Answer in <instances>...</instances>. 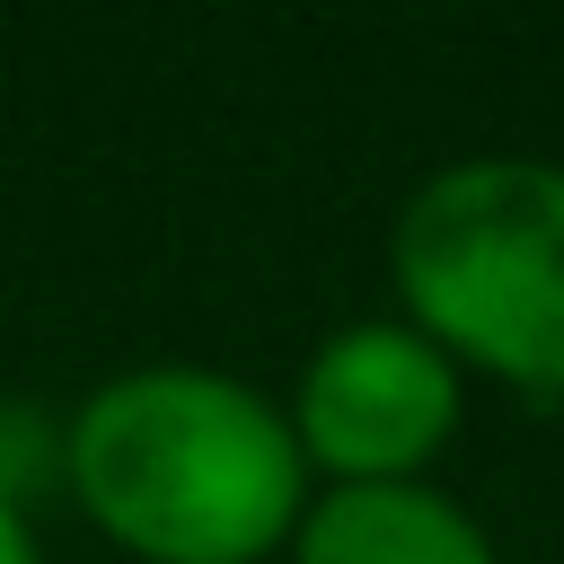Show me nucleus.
I'll use <instances>...</instances> for the list:
<instances>
[{
    "label": "nucleus",
    "instance_id": "1",
    "mask_svg": "<svg viewBox=\"0 0 564 564\" xmlns=\"http://www.w3.org/2000/svg\"><path fill=\"white\" fill-rule=\"evenodd\" d=\"M70 502L141 564H264L308 511L291 414L203 361H141L62 423Z\"/></svg>",
    "mask_w": 564,
    "mask_h": 564
},
{
    "label": "nucleus",
    "instance_id": "2",
    "mask_svg": "<svg viewBox=\"0 0 564 564\" xmlns=\"http://www.w3.org/2000/svg\"><path fill=\"white\" fill-rule=\"evenodd\" d=\"M388 282L458 370L564 397V159L485 150L432 167L388 229Z\"/></svg>",
    "mask_w": 564,
    "mask_h": 564
},
{
    "label": "nucleus",
    "instance_id": "3",
    "mask_svg": "<svg viewBox=\"0 0 564 564\" xmlns=\"http://www.w3.org/2000/svg\"><path fill=\"white\" fill-rule=\"evenodd\" d=\"M458 361L405 317L335 326L291 388V441L326 485H414L458 432Z\"/></svg>",
    "mask_w": 564,
    "mask_h": 564
},
{
    "label": "nucleus",
    "instance_id": "4",
    "mask_svg": "<svg viewBox=\"0 0 564 564\" xmlns=\"http://www.w3.org/2000/svg\"><path fill=\"white\" fill-rule=\"evenodd\" d=\"M291 564H502V555L458 494L414 476V485H326V494H308V511L291 529Z\"/></svg>",
    "mask_w": 564,
    "mask_h": 564
},
{
    "label": "nucleus",
    "instance_id": "5",
    "mask_svg": "<svg viewBox=\"0 0 564 564\" xmlns=\"http://www.w3.org/2000/svg\"><path fill=\"white\" fill-rule=\"evenodd\" d=\"M0 564H44V538H35L26 502H9V494H0Z\"/></svg>",
    "mask_w": 564,
    "mask_h": 564
}]
</instances>
